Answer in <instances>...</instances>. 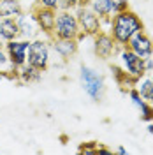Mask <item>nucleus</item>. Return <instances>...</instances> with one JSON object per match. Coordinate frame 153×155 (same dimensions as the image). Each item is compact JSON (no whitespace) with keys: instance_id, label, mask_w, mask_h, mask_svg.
I'll return each instance as SVG.
<instances>
[{"instance_id":"f257e3e1","label":"nucleus","mask_w":153,"mask_h":155,"mask_svg":"<svg viewBox=\"0 0 153 155\" xmlns=\"http://www.w3.org/2000/svg\"><path fill=\"white\" fill-rule=\"evenodd\" d=\"M141 30H144L143 19L139 18L137 12L130 11V7L122 12H116L109 21V34L120 48H125L129 41Z\"/></svg>"},{"instance_id":"f03ea898","label":"nucleus","mask_w":153,"mask_h":155,"mask_svg":"<svg viewBox=\"0 0 153 155\" xmlns=\"http://www.w3.org/2000/svg\"><path fill=\"white\" fill-rule=\"evenodd\" d=\"M83 37H86V35L79 30L76 12L67 9H58L51 39H76V41H79Z\"/></svg>"},{"instance_id":"7ed1b4c3","label":"nucleus","mask_w":153,"mask_h":155,"mask_svg":"<svg viewBox=\"0 0 153 155\" xmlns=\"http://www.w3.org/2000/svg\"><path fill=\"white\" fill-rule=\"evenodd\" d=\"M79 78H81L83 88L88 94V97L92 101H95V102H100L106 92L104 78L100 76L97 71H93L92 67H88V65H81L79 67Z\"/></svg>"},{"instance_id":"20e7f679","label":"nucleus","mask_w":153,"mask_h":155,"mask_svg":"<svg viewBox=\"0 0 153 155\" xmlns=\"http://www.w3.org/2000/svg\"><path fill=\"white\" fill-rule=\"evenodd\" d=\"M27 64L37 67L39 71H48L49 67V42L44 39H32L27 49Z\"/></svg>"},{"instance_id":"39448f33","label":"nucleus","mask_w":153,"mask_h":155,"mask_svg":"<svg viewBox=\"0 0 153 155\" xmlns=\"http://www.w3.org/2000/svg\"><path fill=\"white\" fill-rule=\"evenodd\" d=\"M74 12H76L77 23H79V30L85 35H92L93 37L102 30V19L99 18L88 5H77L74 9Z\"/></svg>"},{"instance_id":"423d86ee","label":"nucleus","mask_w":153,"mask_h":155,"mask_svg":"<svg viewBox=\"0 0 153 155\" xmlns=\"http://www.w3.org/2000/svg\"><path fill=\"white\" fill-rule=\"evenodd\" d=\"M88 7L102 21H109L116 12L129 9V2L127 0H92L88 4Z\"/></svg>"},{"instance_id":"0eeeda50","label":"nucleus","mask_w":153,"mask_h":155,"mask_svg":"<svg viewBox=\"0 0 153 155\" xmlns=\"http://www.w3.org/2000/svg\"><path fill=\"white\" fill-rule=\"evenodd\" d=\"M120 60H122V69H123L127 74H130L132 78L139 79L146 74L144 71V58H141L139 55H135L132 49L120 48Z\"/></svg>"},{"instance_id":"6e6552de","label":"nucleus","mask_w":153,"mask_h":155,"mask_svg":"<svg viewBox=\"0 0 153 155\" xmlns=\"http://www.w3.org/2000/svg\"><path fill=\"white\" fill-rule=\"evenodd\" d=\"M28 46H30V41L28 39H21V37L5 42V49H7V55H9V62L16 71L27 64V49H28Z\"/></svg>"},{"instance_id":"1a4fd4ad","label":"nucleus","mask_w":153,"mask_h":155,"mask_svg":"<svg viewBox=\"0 0 153 155\" xmlns=\"http://www.w3.org/2000/svg\"><path fill=\"white\" fill-rule=\"evenodd\" d=\"M118 44L115 42V39L111 37V34L107 32H99L97 35H93V51L99 58L102 60H107V58L115 57L118 53Z\"/></svg>"},{"instance_id":"9d476101","label":"nucleus","mask_w":153,"mask_h":155,"mask_svg":"<svg viewBox=\"0 0 153 155\" xmlns=\"http://www.w3.org/2000/svg\"><path fill=\"white\" fill-rule=\"evenodd\" d=\"M34 18L37 21L39 30L42 34H46L48 37L53 35V28H55V19H57V11L55 9H49V7H44L41 4H35L34 5Z\"/></svg>"},{"instance_id":"9b49d317","label":"nucleus","mask_w":153,"mask_h":155,"mask_svg":"<svg viewBox=\"0 0 153 155\" xmlns=\"http://www.w3.org/2000/svg\"><path fill=\"white\" fill-rule=\"evenodd\" d=\"M127 48L132 49L135 55H139L141 58H148L153 55V41L144 30H141L129 41Z\"/></svg>"},{"instance_id":"f8f14e48","label":"nucleus","mask_w":153,"mask_h":155,"mask_svg":"<svg viewBox=\"0 0 153 155\" xmlns=\"http://www.w3.org/2000/svg\"><path fill=\"white\" fill-rule=\"evenodd\" d=\"M16 21H18L19 37L21 39L32 41V39H35L39 35L41 30H39V25H37V21H35V18H34V12H32V11H30V12L23 11L18 18H16Z\"/></svg>"},{"instance_id":"ddd939ff","label":"nucleus","mask_w":153,"mask_h":155,"mask_svg":"<svg viewBox=\"0 0 153 155\" xmlns=\"http://www.w3.org/2000/svg\"><path fill=\"white\" fill-rule=\"evenodd\" d=\"M53 49L63 60H69L77 53L79 44H77L76 39H53Z\"/></svg>"},{"instance_id":"4468645a","label":"nucleus","mask_w":153,"mask_h":155,"mask_svg":"<svg viewBox=\"0 0 153 155\" xmlns=\"http://www.w3.org/2000/svg\"><path fill=\"white\" fill-rule=\"evenodd\" d=\"M0 39L4 42L19 39V27L14 18H0Z\"/></svg>"},{"instance_id":"2eb2a0df","label":"nucleus","mask_w":153,"mask_h":155,"mask_svg":"<svg viewBox=\"0 0 153 155\" xmlns=\"http://www.w3.org/2000/svg\"><path fill=\"white\" fill-rule=\"evenodd\" d=\"M23 12L19 0H0V18H18Z\"/></svg>"},{"instance_id":"dca6fc26","label":"nucleus","mask_w":153,"mask_h":155,"mask_svg":"<svg viewBox=\"0 0 153 155\" xmlns=\"http://www.w3.org/2000/svg\"><path fill=\"white\" fill-rule=\"evenodd\" d=\"M42 76V71H39L37 67L30 65V64H25L23 67L18 69V78L23 81V83H34V81H39Z\"/></svg>"},{"instance_id":"f3484780","label":"nucleus","mask_w":153,"mask_h":155,"mask_svg":"<svg viewBox=\"0 0 153 155\" xmlns=\"http://www.w3.org/2000/svg\"><path fill=\"white\" fill-rule=\"evenodd\" d=\"M135 88H137V92L141 94L146 102H150L153 104V79L151 78H139L137 79V83H135Z\"/></svg>"},{"instance_id":"a211bd4d","label":"nucleus","mask_w":153,"mask_h":155,"mask_svg":"<svg viewBox=\"0 0 153 155\" xmlns=\"http://www.w3.org/2000/svg\"><path fill=\"white\" fill-rule=\"evenodd\" d=\"M113 72H115V78H116V81H118V85H120V87H129V88L135 87L137 79H135V78H132L130 74H127L122 67L113 65Z\"/></svg>"},{"instance_id":"6ab92c4d","label":"nucleus","mask_w":153,"mask_h":155,"mask_svg":"<svg viewBox=\"0 0 153 155\" xmlns=\"http://www.w3.org/2000/svg\"><path fill=\"white\" fill-rule=\"evenodd\" d=\"M0 72H12V76L18 78V71L12 67L9 62V55H7L5 44H0Z\"/></svg>"},{"instance_id":"aec40b11","label":"nucleus","mask_w":153,"mask_h":155,"mask_svg":"<svg viewBox=\"0 0 153 155\" xmlns=\"http://www.w3.org/2000/svg\"><path fill=\"white\" fill-rule=\"evenodd\" d=\"M139 109V113H141V120L144 122H151L153 120V104L150 102H144L141 107H137Z\"/></svg>"},{"instance_id":"412c9836","label":"nucleus","mask_w":153,"mask_h":155,"mask_svg":"<svg viewBox=\"0 0 153 155\" xmlns=\"http://www.w3.org/2000/svg\"><path fill=\"white\" fill-rule=\"evenodd\" d=\"M97 143L95 141H90V143H85V145L79 146V153H85V155H97Z\"/></svg>"},{"instance_id":"4be33fe9","label":"nucleus","mask_w":153,"mask_h":155,"mask_svg":"<svg viewBox=\"0 0 153 155\" xmlns=\"http://www.w3.org/2000/svg\"><path fill=\"white\" fill-rule=\"evenodd\" d=\"M76 7H77V0H60V2H58V9L74 11Z\"/></svg>"},{"instance_id":"5701e85b","label":"nucleus","mask_w":153,"mask_h":155,"mask_svg":"<svg viewBox=\"0 0 153 155\" xmlns=\"http://www.w3.org/2000/svg\"><path fill=\"white\" fill-rule=\"evenodd\" d=\"M58 2H60V0H39L41 5L49 7V9H55V11H58Z\"/></svg>"},{"instance_id":"b1692460","label":"nucleus","mask_w":153,"mask_h":155,"mask_svg":"<svg viewBox=\"0 0 153 155\" xmlns=\"http://www.w3.org/2000/svg\"><path fill=\"white\" fill-rule=\"evenodd\" d=\"M144 71H146V72H151L153 71V58L151 57L144 58Z\"/></svg>"},{"instance_id":"393cba45","label":"nucleus","mask_w":153,"mask_h":155,"mask_svg":"<svg viewBox=\"0 0 153 155\" xmlns=\"http://www.w3.org/2000/svg\"><path fill=\"white\" fill-rule=\"evenodd\" d=\"M113 152L109 150V148H104V146H99L97 148V155H111Z\"/></svg>"},{"instance_id":"a878e982","label":"nucleus","mask_w":153,"mask_h":155,"mask_svg":"<svg viewBox=\"0 0 153 155\" xmlns=\"http://www.w3.org/2000/svg\"><path fill=\"white\" fill-rule=\"evenodd\" d=\"M116 153H120V155H127V148H123V146H120V148L116 150Z\"/></svg>"},{"instance_id":"bb28decb","label":"nucleus","mask_w":153,"mask_h":155,"mask_svg":"<svg viewBox=\"0 0 153 155\" xmlns=\"http://www.w3.org/2000/svg\"><path fill=\"white\" fill-rule=\"evenodd\" d=\"M92 0H77V5H88Z\"/></svg>"},{"instance_id":"cd10ccee","label":"nucleus","mask_w":153,"mask_h":155,"mask_svg":"<svg viewBox=\"0 0 153 155\" xmlns=\"http://www.w3.org/2000/svg\"><path fill=\"white\" fill-rule=\"evenodd\" d=\"M148 132L153 136V122H150V125H148Z\"/></svg>"},{"instance_id":"c85d7f7f","label":"nucleus","mask_w":153,"mask_h":155,"mask_svg":"<svg viewBox=\"0 0 153 155\" xmlns=\"http://www.w3.org/2000/svg\"><path fill=\"white\" fill-rule=\"evenodd\" d=\"M30 2H32V4H34V5H35V4H39V0H30Z\"/></svg>"},{"instance_id":"c756f323","label":"nucleus","mask_w":153,"mask_h":155,"mask_svg":"<svg viewBox=\"0 0 153 155\" xmlns=\"http://www.w3.org/2000/svg\"><path fill=\"white\" fill-rule=\"evenodd\" d=\"M151 79H153V71H151Z\"/></svg>"},{"instance_id":"7c9ffc66","label":"nucleus","mask_w":153,"mask_h":155,"mask_svg":"<svg viewBox=\"0 0 153 155\" xmlns=\"http://www.w3.org/2000/svg\"><path fill=\"white\" fill-rule=\"evenodd\" d=\"M151 122H153V120H151Z\"/></svg>"}]
</instances>
